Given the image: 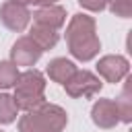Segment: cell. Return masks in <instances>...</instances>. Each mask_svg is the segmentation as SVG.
I'll list each match as a JSON object with an SVG mask.
<instances>
[{"mask_svg": "<svg viewBox=\"0 0 132 132\" xmlns=\"http://www.w3.org/2000/svg\"><path fill=\"white\" fill-rule=\"evenodd\" d=\"M35 25H43L50 29H60L66 23V10L58 4H45V6H37V10L31 14Z\"/></svg>", "mask_w": 132, "mask_h": 132, "instance_id": "9", "label": "cell"}, {"mask_svg": "<svg viewBox=\"0 0 132 132\" xmlns=\"http://www.w3.org/2000/svg\"><path fill=\"white\" fill-rule=\"evenodd\" d=\"M12 2H19L25 6H45V4H54L56 0H12Z\"/></svg>", "mask_w": 132, "mask_h": 132, "instance_id": "17", "label": "cell"}, {"mask_svg": "<svg viewBox=\"0 0 132 132\" xmlns=\"http://www.w3.org/2000/svg\"><path fill=\"white\" fill-rule=\"evenodd\" d=\"M116 105L120 111V122H132V76H126V85L120 97H116Z\"/></svg>", "mask_w": 132, "mask_h": 132, "instance_id": "12", "label": "cell"}, {"mask_svg": "<svg viewBox=\"0 0 132 132\" xmlns=\"http://www.w3.org/2000/svg\"><path fill=\"white\" fill-rule=\"evenodd\" d=\"M41 54H43V50H41L29 35H23V37H19V39L12 43L10 60H12L16 66H27V68H31V66H35V64L39 62Z\"/></svg>", "mask_w": 132, "mask_h": 132, "instance_id": "6", "label": "cell"}, {"mask_svg": "<svg viewBox=\"0 0 132 132\" xmlns=\"http://www.w3.org/2000/svg\"><path fill=\"white\" fill-rule=\"evenodd\" d=\"M68 124V113L56 105L43 101L25 116L19 118V132H62Z\"/></svg>", "mask_w": 132, "mask_h": 132, "instance_id": "2", "label": "cell"}, {"mask_svg": "<svg viewBox=\"0 0 132 132\" xmlns=\"http://www.w3.org/2000/svg\"><path fill=\"white\" fill-rule=\"evenodd\" d=\"M111 14L120 19H130L132 16V0H109L107 2Z\"/></svg>", "mask_w": 132, "mask_h": 132, "instance_id": "15", "label": "cell"}, {"mask_svg": "<svg viewBox=\"0 0 132 132\" xmlns=\"http://www.w3.org/2000/svg\"><path fill=\"white\" fill-rule=\"evenodd\" d=\"M19 78V66L12 60H0V89L14 87Z\"/></svg>", "mask_w": 132, "mask_h": 132, "instance_id": "13", "label": "cell"}, {"mask_svg": "<svg viewBox=\"0 0 132 132\" xmlns=\"http://www.w3.org/2000/svg\"><path fill=\"white\" fill-rule=\"evenodd\" d=\"M29 37L45 52V50H52L56 43H58V39H60V35H58V31L56 29H50V27H43V25H35L33 23V27H31V31H29Z\"/></svg>", "mask_w": 132, "mask_h": 132, "instance_id": "11", "label": "cell"}, {"mask_svg": "<svg viewBox=\"0 0 132 132\" xmlns=\"http://www.w3.org/2000/svg\"><path fill=\"white\" fill-rule=\"evenodd\" d=\"M107 2H109V0H78V4H80L82 8H87V10H91V12H101V10H105Z\"/></svg>", "mask_w": 132, "mask_h": 132, "instance_id": "16", "label": "cell"}, {"mask_svg": "<svg viewBox=\"0 0 132 132\" xmlns=\"http://www.w3.org/2000/svg\"><path fill=\"white\" fill-rule=\"evenodd\" d=\"M76 70H78L76 64L70 62V60H66V58H54V60L47 64V68H45L47 76H50L54 82H60V85H64Z\"/></svg>", "mask_w": 132, "mask_h": 132, "instance_id": "10", "label": "cell"}, {"mask_svg": "<svg viewBox=\"0 0 132 132\" xmlns=\"http://www.w3.org/2000/svg\"><path fill=\"white\" fill-rule=\"evenodd\" d=\"M45 91V78L39 70L35 68H27L25 72H19V78L14 82V103L19 109L23 111H31L37 105H41L45 101L43 97Z\"/></svg>", "mask_w": 132, "mask_h": 132, "instance_id": "3", "label": "cell"}, {"mask_svg": "<svg viewBox=\"0 0 132 132\" xmlns=\"http://www.w3.org/2000/svg\"><path fill=\"white\" fill-rule=\"evenodd\" d=\"M0 132H2V130H0Z\"/></svg>", "mask_w": 132, "mask_h": 132, "instance_id": "18", "label": "cell"}, {"mask_svg": "<svg viewBox=\"0 0 132 132\" xmlns=\"http://www.w3.org/2000/svg\"><path fill=\"white\" fill-rule=\"evenodd\" d=\"M0 21L6 29L14 31V33H21L27 29L29 21H31V10L29 6L25 4H19V2H12V0H6L2 6H0Z\"/></svg>", "mask_w": 132, "mask_h": 132, "instance_id": "5", "label": "cell"}, {"mask_svg": "<svg viewBox=\"0 0 132 132\" xmlns=\"http://www.w3.org/2000/svg\"><path fill=\"white\" fill-rule=\"evenodd\" d=\"M101 87H103V82L99 80V76L89 72V70H76L64 82L66 93L74 99H89V97L97 95L101 91Z\"/></svg>", "mask_w": 132, "mask_h": 132, "instance_id": "4", "label": "cell"}, {"mask_svg": "<svg viewBox=\"0 0 132 132\" xmlns=\"http://www.w3.org/2000/svg\"><path fill=\"white\" fill-rule=\"evenodd\" d=\"M91 120L95 126L109 130L120 124V111L113 99H97L91 107Z\"/></svg>", "mask_w": 132, "mask_h": 132, "instance_id": "7", "label": "cell"}, {"mask_svg": "<svg viewBox=\"0 0 132 132\" xmlns=\"http://www.w3.org/2000/svg\"><path fill=\"white\" fill-rule=\"evenodd\" d=\"M128 70H130V64L124 56H103L99 62H97V72L99 76H103L107 82H120L122 78L128 76Z\"/></svg>", "mask_w": 132, "mask_h": 132, "instance_id": "8", "label": "cell"}, {"mask_svg": "<svg viewBox=\"0 0 132 132\" xmlns=\"http://www.w3.org/2000/svg\"><path fill=\"white\" fill-rule=\"evenodd\" d=\"M66 43H68V52L76 60H80V62L93 60L101 50L95 19L89 14H82V12L72 14V19L66 27Z\"/></svg>", "mask_w": 132, "mask_h": 132, "instance_id": "1", "label": "cell"}, {"mask_svg": "<svg viewBox=\"0 0 132 132\" xmlns=\"http://www.w3.org/2000/svg\"><path fill=\"white\" fill-rule=\"evenodd\" d=\"M19 107L8 93H0V124H12L16 120Z\"/></svg>", "mask_w": 132, "mask_h": 132, "instance_id": "14", "label": "cell"}]
</instances>
